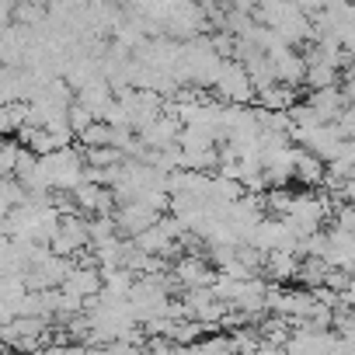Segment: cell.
Listing matches in <instances>:
<instances>
[{"label":"cell","mask_w":355,"mask_h":355,"mask_svg":"<svg viewBox=\"0 0 355 355\" xmlns=\"http://www.w3.org/2000/svg\"><path fill=\"white\" fill-rule=\"evenodd\" d=\"M18 139H0V178H15V164H18Z\"/></svg>","instance_id":"7c38bea8"},{"label":"cell","mask_w":355,"mask_h":355,"mask_svg":"<svg viewBox=\"0 0 355 355\" xmlns=\"http://www.w3.org/2000/svg\"><path fill=\"white\" fill-rule=\"evenodd\" d=\"M42 167V185L49 192H73L77 185H84V150L70 146V150H56L49 157L39 160Z\"/></svg>","instance_id":"6da1fadb"},{"label":"cell","mask_w":355,"mask_h":355,"mask_svg":"<svg viewBox=\"0 0 355 355\" xmlns=\"http://www.w3.org/2000/svg\"><path fill=\"white\" fill-rule=\"evenodd\" d=\"M15 320H18V306H11V303L0 300V327H8V324H15Z\"/></svg>","instance_id":"5bb4252c"},{"label":"cell","mask_w":355,"mask_h":355,"mask_svg":"<svg viewBox=\"0 0 355 355\" xmlns=\"http://www.w3.org/2000/svg\"><path fill=\"white\" fill-rule=\"evenodd\" d=\"M60 289H67L70 296H77V300L87 303V300H94V296L105 289L101 268H98V265H73L70 275H67V282H63Z\"/></svg>","instance_id":"3957f363"},{"label":"cell","mask_w":355,"mask_h":355,"mask_svg":"<svg viewBox=\"0 0 355 355\" xmlns=\"http://www.w3.org/2000/svg\"><path fill=\"white\" fill-rule=\"evenodd\" d=\"M174 279L185 282L189 289H209L216 282V268H209L199 254H189V258L174 261Z\"/></svg>","instance_id":"8992f818"},{"label":"cell","mask_w":355,"mask_h":355,"mask_svg":"<svg viewBox=\"0 0 355 355\" xmlns=\"http://www.w3.org/2000/svg\"><path fill=\"white\" fill-rule=\"evenodd\" d=\"M67 122H70L73 136H80V132H87V129L94 125V115H91V112H87L84 105H77V101H73V105L67 108Z\"/></svg>","instance_id":"4fadbf2b"},{"label":"cell","mask_w":355,"mask_h":355,"mask_svg":"<svg viewBox=\"0 0 355 355\" xmlns=\"http://www.w3.org/2000/svg\"><path fill=\"white\" fill-rule=\"evenodd\" d=\"M202 324L199 320H178V324H171V341L174 345H199V338H202Z\"/></svg>","instance_id":"8fae6325"},{"label":"cell","mask_w":355,"mask_h":355,"mask_svg":"<svg viewBox=\"0 0 355 355\" xmlns=\"http://www.w3.org/2000/svg\"><path fill=\"white\" fill-rule=\"evenodd\" d=\"M254 101L261 105V112H289L296 105V87H286V84H272L265 91L254 94Z\"/></svg>","instance_id":"52a82bcc"},{"label":"cell","mask_w":355,"mask_h":355,"mask_svg":"<svg viewBox=\"0 0 355 355\" xmlns=\"http://www.w3.org/2000/svg\"><path fill=\"white\" fill-rule=\"evenodd\" d=\"M213 91H216V101H223V105L248 108V105L254 101L251 77H248V70H244L237 60H223V70H220V80L213 84Z\"/></svg>","instance_id":"7a4b0ae2"},{"label":"cell","mask_w":355,"mask_h":355,"mask_svg":"<svg viewBox=\"0 0 355 355\" xmlns=\"http://www.w3.org/2000/svg\"><path fill=\"white\" fill-rule=\"evenodd\" d=\"M77 105H84V108L94 115V122H105L108 108L115 105V91H112V84H108L105 77H94L87 87L77 91Z\"/></svg>","instance_id":"277c9868"},{"label":"cell","mask_w":355,"mask_h":355,"mask_svg":"<svg viewBox=\"0 0 355 355\" xmlns=\"http://www.w3.org/2000/svg\"><path fill=\"white\" fill-rule=\"evenodd\" d=\"M310 91H327V87H338V70L327 67V63H310L306 67V80H303Z\"/></svg>","instance_id":"30bf717a"},{"label":"cell","mask_w":355,"mask_h":355,"mask_svg":"<svg viewBox=\"0 0 355 355\" xmlns=\"http://www.w3.org/2000/svg\"><path fill=\"white\" fill-rule=\"evenodd\" d=\"M338 303H345V306H355V275L348 279V286H345V293L338 296Z\"/></svg>","instance_id":"9a60e30c"},{"label":"cell","mask_w":355,"mask_h":355,"mask_svg":"<svg viewBox=\"0 0 355 355\" xmlns=\"http://www.w3.org/2000/svg\"><path fill=\"white\" fill-rule=\"evenodd\" d=\"M178 136H182V122H178L174 115H160L157 122H150L143 132H139V143L146 146V150H167V146H178Z\"/></svg>","instance_id":"5b68a950"},{"label":"cell","mask_w":355,"mask_h":355,"mask_svg":"<svg viewBox=\"0 0 355 355\" xmlns=\"http://www.w3.org/2000/svg\"><path fill=\"white\" fill-rule=\"evenodd\" d=\"M293 178L303 185H324V160L296 150V164H293Z\"/></svg>","instance_id":"ba28073f"},{"label":"cell","mask_w":355,"mask_h":355,"mask_svg":"<svg viewBox=\"0 0 355 355\" xmlns=\"http://www.w3.org/2000/svg\"><path fill=\"white\" fill-rule=\"evenodd\" d=\"M265 272L272 275V279H296V272H300V258L293 254V251H272L268 254V261H265Z\"/></svg>","instance_id":"9c48e42d"}]
</instances>
